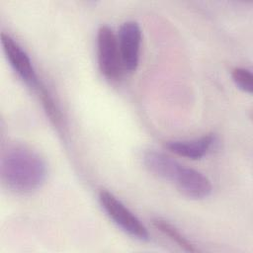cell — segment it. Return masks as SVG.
I'll list each match as a JSON object with an SVG mask.
<instances>
[{
	"instance_id": "cell-8",
	"label": "cell",
	"mask_w": 253,
	"mask_h": 253,
	"mask_svg": "<svg viewBox=\"0 0 253 253\" xmlns=\"http://www.w3.org/2000/svg\"><path fill=\"white\" fill-rule=\"evenodd\" d=\"M152 224L164 235L168 236L172 241L178 244L181 248L188 252H198L199 249L192 243L175 225L170 223L168 220L161 217H155L152 219Z\"/></svg>"
},
{
	"instance_id": "cell-5",
	"label": "cell",
	"mask_w": 253,
	"mask_h": 253,
	"mask_svg": "<svg viewBox=\"0 0 253 253\" xmlns=\"http://www.w3.org/2000/svg\"><path fill=\"white\" fill-rule=\"evenodd\" d=\"M1 43L11 67L26 85L34 91H37L42 83L39 81V77L29 54L8 34H1Z\"/></svg>"
},
{
	"instance_id": "cell-4",
	"label": "cell",
	"mask_w": 253,
	"mask_h": 253,
	"mask_svg": "<svg viewBox=\"0 0 253 253\" xmlns=\"http://www.w3.org/2000/svg\"><path fill=\"white\" fill-rule=\"evenodd\" d=\"M98 198L107 215L123 231L141 241L149 239V233L144 224L114 194L107 190H102Z\"/></svg>"
},
{
	"instance_id": "cell-2",
	"label": "cell",
	"mask_w": 253,
	"mask_h": 253,
	"mask_svg": "<svg viewBox=\"0 0 253 253\" xmlns=\"http://www.w3.org/2000/svg\"><path fill=\"white\" fill-rule=\"evenodd\" d=\"M142 162L150 173L173 184L187 198L203 200L211 194L212 186L208 177L196 169L181 164L162 151L146 150Z\"/></svg>"
},
{
	"instance_id": "cell-10",
	"label": "cell",
	"mask_w": 253,
	"mask_h": 253,
	"mask_svg": "<svg viewBox=\"0 0 253 253\" xmlns=\"http://www.w3.org/2000/svg\"><path fill=\"white\" fill-rule=\"evenodd\" d=\"M231 77L237 88L245 93H252L253 75L249 69L244 67H235L231 71Z\"/></svg>"
},
{
	"instance_id": "cell-9",
	"label": "cell",
	"mask_w": 253,
	"mask_h": 253,
	"mask_svg": "<svg viewBox=\"0 0 253 253\" xmlns=\"http://www.w3.org/2000/svg\"><path fill=\"white\" fill-rule=\"evenodd\" d=\"M36 92L38 93L39 97L41 98V101L44 108V111L46 112V115L48 116L51 123L54 126H56L57 127H60L61 123H62L61 113H60L57 105L55 104L52 96L49 94L48 90H46V88L42 84H41Z\"/></svg>"
},
{
	"instance_id": "cell-3",
	"label": "cell",
	"mask_w": 253,
	"mask_h": 253,
	"mask_svg": "<svg viewBox=\"0 0 253 253\" xmlns=\"http://www.w3.org/2000/svg\"><path fill=\"white\" fill-rule=\"evenodd\" d=\"M97 59L101 73L110 81L122 78L125 68L118 37L109 26H101L97 32Z\"/></svg>"
},
{
	"instance_id": "cell-7",
	"label": "cell",
	"mask_w": 253,
	"mask_h": 253,
	"mask_svg": "<svg viewBox=\"0 0 253 253\" xmlns=\"http://www.w3.org/2000/svg\"><path fill=\"white\" fill-rule=\"evenodd\" d=\"M215 143V135L210 133L193 139L170 140L165 143V147L179 156L199 160L207 155Z\"/></svg>"
},
{
	"instance_id": "cell-6",
	"label": "cell",
	"mask_w": 253,
	"mask_h": 253,
	"mask_svg": "<svg viewBox=\"0 0 253 253\" xmlns=\"http://www.w3.org/2000/svg\"><path fill=\"white\" fill-rule=\"evenodd\" d=\"M117 37L125 71H135L139 62L141 42V30L139 25L134 21L123 23Z\"/></svg>"
},
{
	"instance_id": "cell-1",
	"label": "cell",
	"mask_w": 253,
	"mask_h": 253,
	"mask_svg": "<svg viewBox=\"0 0 253 253\" xmlns=\"http://www.w3.org/2000/svg\"><path fill=\"white\" fill-rule=\"evenodd\" d=\"M0 171L3 184L18 194L37 191L47 176V166L43 157L22 143L9 144L3 150Z\"/></svg>"
}]
</instances>
